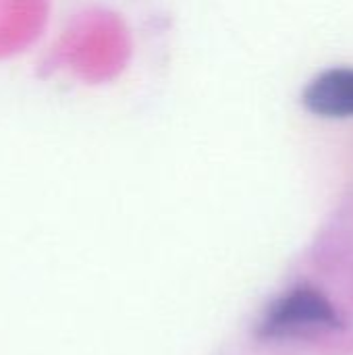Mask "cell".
Segmentation results:
<instances>
[{
  "label": "cell",
  "instance_id": "6da1fadb",
  "mask_svg": "<svg viewBox=\"0 0 353 355\" xmlns=\"http://www.w3.org/2000/svg\"><path fill=\"white\" fill-rule=\"evenodd\" d=\"M341 324L343 320L337 308L322 291L310 285H300L266 308L258 324V335L262 339L283 341L331 333Z\"/></svg>",
  "mask_w": 353,
  "mask_h": 355
},
{
  "label": "cell",
  "instance_id": "7a4b0ae2",
  "mask_svg": "<svg viewBox=\"0 0 353 355\" xmlns=\"http://www.w3.org/2000/svg\"><path fill=\"white\" fill-rule=\"evenodd\" d=\"M100 48H106V29L92 17L79 19L52 46L42 69H71L83 77H96L106 64V54Z\"/></svg>",
  "mask_w": 353,
  "mask_h": 355
},
{
  "label": "cell",
  "instance_id": "3957f363",
  "mask_svg": "<svg viewBox=\"0 0 353 355\" xmlns=\"http://www.w3.org/2000/svg\"><path fill=\"white\" fill-rule=\"evenodd\" d=\"M48 15L50 0H0V60L35 46Z\"/></svg>",
  "mask_w": 353,
  "mask_h": 355
},
{
  "label": "cell",
  "instance_id": "277c9868",
  "mask_svg": "<svg viewBox=\"0 0 353 355\" xmlns=\"http://www.w3.org/2000/svg\"><path fill=\"white\" fill-rule=\"evenodd\" d=\"M304 106L320 119H353V67L318 73L302 94Z\"/></svg>",
  "mask_w": 353,
  "mask_h": 355
}]
</instances>
